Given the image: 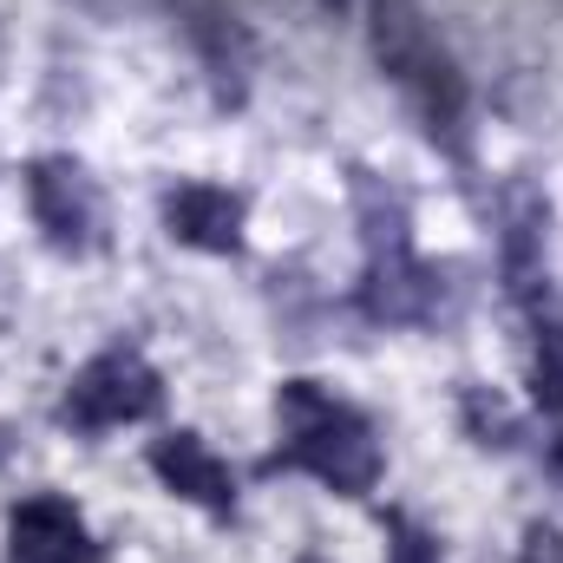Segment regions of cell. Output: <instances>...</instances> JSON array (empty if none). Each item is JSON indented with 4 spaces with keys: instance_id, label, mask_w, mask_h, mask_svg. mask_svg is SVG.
Listing matches in <instances>:
<instances>
[{
    "instance_id": "6da1fadb",
    "label": "cell",
    "mask_w": 563,
    "mask_h": 563,
    "mask_svg": "<svg viewBox=\"0 0 563 563\" xmlns=\"http://www.w3.org/2000/svg\"><path fill=\"white\" fill-rule=\"evenodd\" d=\"M276 465L321 478L341 498H367L387 472V452L361 407H347L321 380H282L276 387Z\"/></svg>"
},
{
    "instance_id": "7a4b0ae2",
    "label": "cell",
    "mask_w": 563,
    "mask_h": 563,
    "mask_svg": "<svg viewBox=\"0 0 563 563\" xmlns=\"http://www.w3.org/2000/svg\"><path fill=\"white\" fill-rule=\"evenodd\" d=\"M374 53H380L387 79L407 92V106L420 112L426 139L465 164L472 157V99H465L452 53L420 26V13H407L400 0H380L374 7Z\"/></svg>"
},
{
    "instance_id": "3957f363",
    "label": "cell",
    "mask_w": 563,
    "mask_h": 563,
    "mask_svg": "<svg viewBox=\"0 0 563 563\" xmlns=\"http://www.w3.org/2000/svg\"><path fill=\"white\" fill-rule=\"evenodd\" d=\"M157 400H164V387H157V374L144 367V354L106 347V354H92V361L73 374L59 413H66V426H79V432H119V426L151 420Z\"/></svg>"
},
{
    "instance_id": "277c9868",
    "label": "cell",
    "mask_w": 563,
    "mask_h": 563,
    "mask_svg": "<svg viewBox=\"0 0 563 563\" xmlns=\"http://www.w3.org/2000/svg\"><path fill=\"white\" fill-rule=\"evenodd\" d=\"M26 203H33V223L59 243V250H99L106 243V197H99V184L86 177V164L79 157H40L33 170H26Z\"/></svg>"
},
{
    "instance_id": "5b68a950",
    "label": "cell",
    "mask_w": 563,
    "mask_h": 563,
    "mask_svg": "<svg viewBox=\"0 0 563 563\" xmlns=\"http://www.w3.org/2000/svg\"><path fill=\"white\" fill-rule=\"evenodd\" d=\"M7 558L13 563H92V525L79 518L73 498H53V492H33L7 511Z\"/></svg>"
},
{
    "instance_id": "8992f818",
    "label": "cell",
    "mask_w": 563,
    "mask_h": 563,
    "mask_svg": "<svg viewBox=\"0 0 563 563\" xmlns=\"http://www.w3.org/2000/svg\"><path fill=\"white\" fill-rule=\"evenodd\" d=\"M164 230L184 243V250H203V256H236L243 250V197L230 184H177L164 197Z\"/></svg>"
},
{
    "instance_id": "52a82bcc",
    "label": "cell",
    "mask_w": 563,
    "mask_h": 563,
    "mask_svg": "<svg viewBox=\"0 0 563 563\" xmlns=\"http://www.w3.org/2000/svg\"><path fill=\"white\" fill-rule=\"evenodd\" d=\"M151 472L197 511H236V472L230 459H217L197 432H157L151 439Z\"/></svg>"
},
{
    "instance_id": "ba28073f",
    "label": "cell",
    "mask_w": 563,
    "mask_h": 563,
    "mask_svg": "<svg viewBox=\"0 0 563 563\" xmlns=\"http://www.w3.org/2000/svg\"><path fill=\"white\" fill-rule=\"evenodd\" d=\"M170 7H177V20H184V33H190V46H197L203 73L217 79V92H223V99H243L256 59H250V33H243L236 7H230V0H170Z\"/></svg>"
},
{
    "instance_id": "9c48e42d",
    "label": "cell",
    "mask_w": 563,
    "mask_h": 563,
    "mask_svg": "<svg viewBox=\"0 0 563 563\" xmlns=\"http://www.w3.org/2000/svg\"><path fill=\"white\" fill-rule=\"evenodd\" d=\"M459 413H465V432H472L478 445H518V439H525V420H518L492 387H465Z\"/></svg>"
},
{
    "instance_id": "30bf717a",
    "label": "cell",
    "mask_w": 563,
    "mask_h": 563,
    "mask_svg": "<svg viewBox=\"0 0 563 563\" xmlns=\"http://www.w3.org/2000/svg\"><path fill=\"white\" fill-rule=\"evenodd\" d=\"M387 563H439V544L420 518H407V511L387 518Z\"/></svg>"
},
{
    "instance_id": "8fae6325",
    "label": "cell",
    "mask_w": 563,
    "mask_h": 563,
    "mask_svg": "<svg viewBox=\"0 0 563 563\" xmlns=\"http://www.w3.org/2000/svg\"><path fill=\"white\" fill-rule=\"evenodd\" d=\"M525 563H563V531L558 525H531V531H525Z\"/></svg>"
},
{
    "instance_id": "7c38bea8",
    "label": "cell",
    "mask_w": 563,
    "mask_h": 563,
    "mask_svg": "<svg viewBox=\"0 0 563 563\" xmlns=\"http://www.w3.org/2000/svg\"><path fill=\"white\" fill-rule=\"evenodd\" d=\"M301 563H321V558H301Z\"/></svg>"
}]
</instances>
